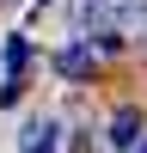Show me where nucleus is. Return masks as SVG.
Listing matches in <instances>:
<instances>
[{
	"instance_id": "nucleus-1",
	"label": "nucleus",
	"mask_w": 147,
	"mask_h": 153,
	"mask_svg": "<svg viewBox=\"0 0 147 153\" xmlns=\"http://www.w3.org/2000/svg\"><path fill=\"white\" fill-rule=\"evenodd\" d=\"M55 135H61L55 123H49V117H37L31 129H24V141H19V147H24V153H55Z\"/></svg>"
},
{
	"instance_id": "nucleus-2",
	"label": "nucleus",
	"mask_w": 147,
	"mask_h": 153,
	"mask_svg": "<svg viewBox=\"0 0 147 153\" xmlns=\"http://www.w3.org/2000/svg\"><path fill=\"white\" fill-rule=\"evenodd\" d=\"M55 68L68 74V80H86V74H92V49H86V43H74V49H61V55H55Z\"/></svg>"
},
{
	"instance_id": "nucleus-4",
	"label": "nucleus",
	"mask_w": 147,
	"mask_h": 153,
	"mask_svg": "<svg viewBox=\"0 0 147 153\" xmlns=\"http://www.w3.org/2000/svg\"><path fill=\"white\" fill-rule=\"evenodd\" d=\"M24 55H31V43H24V37H6V74H12V80H19Z\"/></svg>"
},
{
	"instance_id": "nucleus-6",
	"label": "nucleus",
	"mask_w": 147,
	"mask_h": 153,
	"mask_svg": "<svg viewBox=\"0 0 147 153\" xmlns=\"http://www.w3.org/2000/svg\"><path fill=\"white\" fill-rule=\"evenodd\" d=\"M135 153H147V135H141V141H135Z\"/></svg>"
},
{
	"instance_id": "nucleus-5",
	"label": "nucleus",
	"mask_w": 147,
	"mask_h": 153,
	"mask_svg": "<svg viewBox=\"0 0 147 153\" xmlns=\"http://www.w3.org/2000/svg\"><path fill=\"white\" fill-rule=\"evenodd\" d=\"M74 153H92V135H80V141H74Z\"/></svg>"
},
{
	"instance_id": "nucleus-3",
	"label": "nucleus",
	"mask_w": 147,
	"mask_h": 153,
	"mask_svg": "<svg viewBox=\"0 0 147 153\" xmlns=\"http://www.w3.org/2000/svg\"><path fill=\"white\" fill-rule=\"evenodd\" d=\"M110 141H117V147H135V141H141V110H117V123H110Z\"/></svg>"
}]
</instances>
